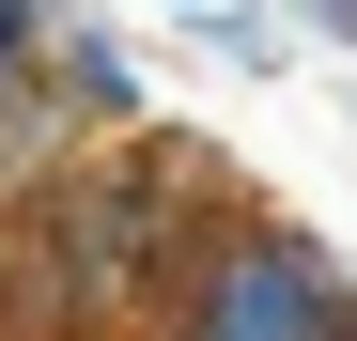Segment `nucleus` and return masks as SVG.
Segmentation results:
<instances>
[{
    "mask_svg": "<svg viewBox=\"0 0 357 341\" xmlns=\"http://www.w3.org/2000/svg\"><path fill=\"white\" fill-rule=\"evenodd\" d=\"M171 31H187L202 63H249V78H264V63H295V16H233V0H202V16H171Z\"/></svg>",
    "mask_w": 357,
    "mask_h": 341,
    "instance_id": "4",
    "label": "nucleus"
},
{
    "mask_svg": "<svg viewBox=\"0 0 357 341\" xmlns=\"http://www.w3.org/2000/svg\"><path fill=\"white\" fill-rule=\"evenodd\" d=\"M202 217H218V170L187 140H109V155H63L31 187H0V326L78 341L109 310H155L171 264L202 248Z\"/></svg>",
    "mask_w": 357,
    "mask_h": 341,
    "instance_id": "1",
    "label": "nucleus"
},
{
    "mask_svg": "<svg viewBox=\"0 0 357 341\" xmlns=\"http://www.w3.org/2000/svg\"><path fill=\"white\" fill-rule=\"evenodd\" d=\"M342 109H357V78H342Z\"/></svg>",
    "mask_w": 357,
    "mask_h": 341,
    "instance_id": "5",
    "label": "nucleus"
},
{
    "mask_svg": "<svg viewBox=\"0 0 357 341\" xmlns=\"http://www.w3.org/2000/svg\"><path fill=\"white\" fill-rule=\"evenodd\" d=\"M155 341H357V279L295 217H202V248L155 295Z\"/></svg>",
    "mask_w": 357,
    "mask_h": 341,
    "instance_id": "2",
    "label": "nucleus"
},
{
    "mask_svg": "<svg viewBox=\"0 0 357 341\" xmlns=\"http://www.w3.org/2000/svg\"><path fill=\"white\" fill-rule=\"evenodd\" d=\"M31 93H47V125H93V140H140V47L109 31V16H47V63H31Z\"/></svg>",
    "mask_w": 357,
    "mask_h": 341,
    "instance_id": "3",
    "label": "nucleus"
}]
</instances>
